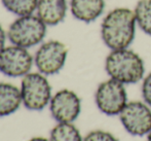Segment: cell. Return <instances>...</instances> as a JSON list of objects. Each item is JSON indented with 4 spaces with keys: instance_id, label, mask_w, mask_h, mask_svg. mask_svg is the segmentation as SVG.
Returning a JSON list of instances; mask_svg holds the SVG:
<instances>
[{
    "instance_id": "6da1fadb",
    "label": "cell",
    "mask_w": 151,
    "mask_h": 141,
    "mask_svg": "<svg viewBox=\"0 0 151 141\" xmlns=\"http://www.w3.org/2000/svg\"><path fill=\"white\" fill-rule=\"evenodd\" d=\"M137 21L134 9L116 7L101 23V38L111 51L129 48L136 36Z\"/></svg>"
},
{
    "instance_id": "7a4b0ae2",
    "label": "cell",
    "mask_w": 151,
    "mask_h": 141,
    "mask_svg": "<svg viewBox=\"0 0 151 141\" xmlns=\"http://www.w3.org/2000/svg\"><path fill=\"white\" fill-rule=\"evenodd\" d=\"M105 70L110 78L123 85H132L144 78L145 65L139 54L129 48H122L111 51L106 57Z\"/></svg>"
},
{
    "instance_id": "3957f363",
    "label": "cell",
    "mask_w": 151,
    "mask_h": 141,
    "mask_svg": "<svg viewBox=\"0 0 151 141\" xmlns=\"http://www.w3.org/2000/svg\"><path fill=\"white\" fill-rule=\"evenodd\" d=\"M46 34V25L38 16L19 17L10 24L7 37L14 46L29 48L39 44Z\"/></svg>"
},
{
    "instance_id": "277c9868",
    "label": "cell",
    "mask_w": 151,
    "mask_h": 141,
    "mask_svg": "<svg viewBox=\"0 0 151 141\" xmlns=\"http://www.w3.org/2000/svg\"><path fill=\"white\" fill-rule=\"evenodd\" d=\"M21 95L27 109L40 111L52 100V87L42 73H28L22 80Z\"/></svg>"
},
{
    "instance_id": "5b68a950",
    "label": "cell",
    "mask_w": 151,
    "mask_h": 141,
    "mask_svg": "<svg viewBox=\"0 0 151 141\" xmlns=\"http://www.w3.org/2000/svg\"><path fill=\"white\" fill-rule=\"evenodd\" d=\"M125 85L113 78L101 82L95 94V102L101 112L106 115H118L127 104Z\"/></svg>"
},
{
    "instance_id": "8992f818",
    "label": "cell",
    "mask_w": 151,
    "mask_h": 141,
    "mask_svg": "<svg viewBox=\"0 0 151 141\" xmlns=\"http://www.w3.org/2000/svg\"><path fill=\"white\" fill-rule=\"evenodd\" d=\"M123 128L133 136H145L151 132V107L145 102H127L118 114Z\"/></svg>"
},
{
    "instance_id": "52a82bcc",
    "label": "cell",
    "mask_w": 151,
    "mask_h": 141,
    "mask_svg": "<svg viewBox=\"0 0 151 141\" xmlns=\"http://www.w3.org/2000/svg\"><path fill=\"white\" fill-rule=\"evenodd\" d=\"M68 48L63 42L50 40L44 42L37 50L34 58L36 67L44 75L59 73L66 63Z\"/></svg>"
},
{
    "instance_id": "ba28073f",
    "label": "cell",
    "mask_w": 151,
    "mask_h": 141,
    "mask_svg": "<svg viewBox=\"0 0 151 141\" xmlns=\"http://www.w3.org/2000/svg\"><path fill=\"white\" fill-rule=\"evenodd\" d=\"M33 57L28 50L19 46H4L0 51V72L9 77H21L30 72Z\"/></svg>"
},
{
    "instance_id": "9c48e42d",
    "label": "cell",
    "mask_w": 151,
    "mask_h": 141,
    "mask_svg": "<svg viewBox=\"0 0 151 141\" xmlns=\"http://www.w3.org/2000/svg\"><path fill=\"white\" fill-rule=\"evenodd\" d=\"M50 110L59 123H73L81 111V100L75 92L68 89L61 90L52 97Z\"/></svg>"
},
{
    "instance_id": "30bf717a",
    "label": "cell",
    "mask_w": 151,
    "mask_h": 141,
    "mask_svg": "<svg viewBox=\"0 0 151 141\" xmlns=\"http://www.w3.org/2000/svg\"><path fill=\"white\" fill-rule=\"evenodd\" d=\"M105 9V0H71L70 10L76 20L91 23L99 19Z\"/></svg>"
},
{
    "instance_id": "8fae6325",
    "label": "cell",
    "mask_w": 151,
    "mask_h": 141,
    "mask_svg": "<svg viewBox=\"0 0 151 141\" xmlns=\"http://www.w3.org/2000/svg\"><path fill=\"white\" fill-rule=\"evenodd\" d=\"M67 0H38L37 16L47 26H56L66 18Z\"/></svg>"
},
{
    "instance_id": "7c38bea8",
    "label": "cell",
    "mask_w": 151,
    "mask_h": 141,
    "mask_svg": "<svg viewBox=\"0 0 151 141\" xmlns=\"http://www.w3.org/2000/svg\"><path fill=\"white\" fill-rule=\"evenodd\" d=\"M22 103L21 91L12 84L0 82V117L16 112Z\"/></svg>"
},
{
    "instance_id": "4fadbf2b",
    "label": "cell",
    "mask_w": 151,
    "mask_h": 141,
    "mask_svg": "<svg viewBox=\"0 0 151 141\" xmlns=\"http://www.w3.org/2000/svg\"><path fill=\"white\" fill-rule=\"evenodd\" d=\"M50 141H83L80 132L72 123H59L50 131Z\"/></svg>"
},
{
    "instance_id": "5bb4252c",
    "label": "cell",
    "mask_w": 151,
    "mask_h": 141,
    "mask_svg": "<svg viewBox=\"0 0 151 141\" xmlns=\"http://www.w3.org/2000/svg\"><path fill=\"white\" fill-rule=\"evenodd\" d=\"M137 26L151 36V0H139L134 8Z\"/></svg>"
},
{
    "instance_id": "9a60e30c",
    "label": "cell",
    "mask_w": 151,
    "mask_h": 141,
    "mask_svg": "<svg viewBox=\"0 0 151 141\" xmlns=\"http://www.w3.org/2000/svg\"><path fill=\"white\" fill-rule=\"evenodd\" d=\"M3 6L18 17L32 14L37 9L38 0H1Z\"/></svg>"
},
{
    "instance_id": "2e32d148",
    "label": "cell",
    "mask_w": 151,
    "mask_h": 141,
    "mask_svg": "<svg viewBox=\"0 0 151 141\" xmlns=\"http://www.w3.org/2000/svg\"><path fill=\"white\" fill-rule=\"evenodd\" d=\"M83 141H119L114 135L103 130L91 131L83 138Z\"/></svg>"
},
{
    "instance_id": "e0dca14e",
    "label": "cell",
    "mask_w": 151,
    "mask_h": 141,
    "mask_svg": "<svg viewBox=\"0 0 151 141\" xmlns=\"http://www.w3.org/2000/svg\"><path fill=\"white\" fill-rule=\"evenodd\" d=\"M142 97L146 104L151 107V72L143 78L142 82Z\"/></svg>"
},
{
    "instance_id": "ac0fdd59",
    "label": "cell",
    "mask_w": 151,
    "mask_h": 141,
    "mask_svg": "<svg viewBox=\"0 0 151 141\" xmlns=\"http://www.w3.org/2000/svg\"><path fill=\"white\" fill-rule=\"evenodd\" d=\"M5 40H6V34L4 29L2 28V26L0 25V51L4 48L5 46Z\"/></svg>"
},
{
    "instance_id": "d6986e66",
    "label": "cell",
    "mask_w": 151,
    "mask_h": 141,
    "mask_svg": "<svg viewBox=\"0 0 151 141\" xmlns=\"http://www.w3.org/2000/svg\"><path fill=\"white\" fill-rule=\"evenodd\" d=\"M28 141H50V140L46 139V138H44V137H34V138H31V139Z\"/></svg>"
},
{
    "instance_id": "ffe728a7",
    "label": "cell",
    "mask_w": 151,
    "mask_h": 141,
    "mask_svg": "<svg viewBox=\"0 0 151 141\" xmlns=\"http://www.w3.org/2000/svg\"><path fill=\"white\" fill-rule=\"evenodd\" d=\"M147 141H151V132L147 135Z\"/></svg>"
}]
</instances>
